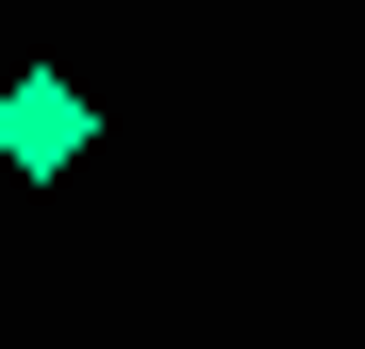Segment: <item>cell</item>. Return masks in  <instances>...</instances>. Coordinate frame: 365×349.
Listing matches in <instances>:
<instances>
[{
    "label": "cell",
    "mask_w": 365,
    "mask_h": 349,
    "mask_svg": "<svg viewBox=\"0 0 365 349\" xmlns=\"http://www.w3.org/2000/svg\"><path fill=\"white\" fill-rule=\"evenodd\" d=\"M83 133H100V116H83V84H67V67H17V84H0V166H17V183H67Z\"/></svg>",
    "instance_id": "6da1fadb"
}]
</instances>
